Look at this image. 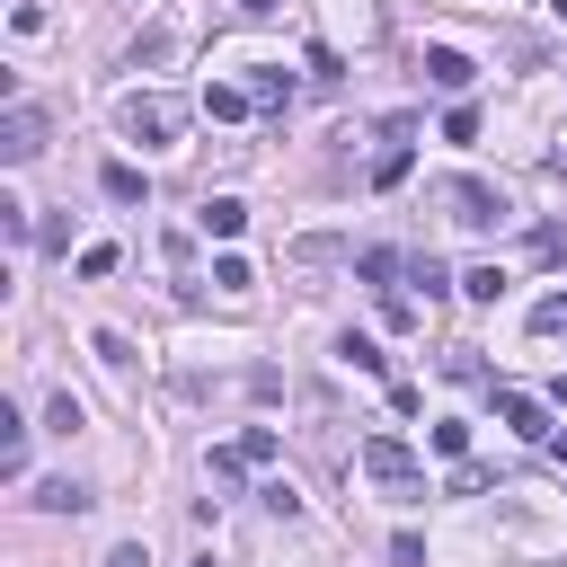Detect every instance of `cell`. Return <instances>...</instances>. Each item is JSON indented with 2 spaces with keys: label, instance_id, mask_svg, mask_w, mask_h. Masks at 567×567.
Wrapping results in <instances>:
<instances>
[{
  "label": "cell",
  "instance_id": "15",
  "mask_svg": "<svg viewBox=\"0 0 567 567\" xmlns=\"http://www.w3.org/2000/svg\"><path fill=\"white\" fill-rule=\"evenodd\" d=\"M44 425H53V434H80L89 416H80V399H71V390H53V408H44Z\"/></svg>",
  "mask_w": 567,
  "mask_h": 567
},
{
  "label": "cell",
  "instance_id": "21",
  "mask_svg": "<svg viewBox=\"0 0 567 567\" xmlns=\"http://www.w3.org/2000/svg\"><path fill=\"white\" fill-rule=\"evenodd\" d=\"M0 230H9V239H27V230H35V213H27L18 195H0Z\"/></svg>",
  "mask_w": 567,
  "mask_h": 567
},
{
  "label": "cell",
  "instance_id": "7",
  "mask_svg": "<svg viewBox=\"0 0 567 567\" xmlns=\"http://www.w3.org/2000/svg\"><path fill=\"white\" fill-rule=\"evenodd\" d=\"M408 133H416V124L390 115V142H381V159H372V186H399V177H408Z\"/></svg>",
  "mask_w": 567,
  "mask_h": 567
},
{
  "label": "cell",
  "instance_id": "9",
  "mask_svg": "<svg viewBox=\"0 0 567 567\" xmlns=\"http://www.w3.org/2000/svg\"><path fill=\"white\" fill-rule=\"evenodd\" d=\"M97 186H106V204H142V195H151L133 159H106V168H97Z\"/></svg>",
  "mask_w": 567,
  "mask_h": 567
},
{
  "label": "cell",
  "instance_id": "2",
  "mask_svg": "<svg viewBox=\"0 0 567 567\" xmlns=\"http://www.w3.org/2000/svg\"><path fill=\"white\" fill-rule=\"evenodd\" d=\"M363 478H381V487H399V496H425V470H416V452H408L399 434H372V443H363Z\"/></svg>",
  "mask_w": 567,
  "mask_h": 567
},
{
  "label": "cell",
  "instance_id": "5",
  "mask_svg": "<svg viewBox=\"0 0 567 567\" xmlns=\"http://www.w3.org/2000/svg\"><path fill=\"white\" fill-rule=\"evenodd\" d=\"M496 416H505L523 443H549V408H540L532 390H496Z\"/></svg>",
  "mask_w": 567,
  "mask_h": 567
},
{
  "label": "cell",
  "instance_id": "18",
  "mask_svg": "<svg viewBox=\"0 0 567 567\" xmlns=\"http://www.w3.org/2000/svg\"><path fill=\"white\" fill-rule=\"evenodd\" d=\"M434 452H443V461H461V452H470V425H461V416H443V425H434Z\"/></svg>",
  "mask_w": 567,
  "mask_h": 567
},
{
  "label": "cell",
  "instance_id": "8",
  "mask_svg": "<svg viewBox=\"0 0 567 567\" xmlns=\"http://www.w3.org/2000/svg\"><path fill=\"white\" fill-rule=\"evenodd\" d=\"M195 221H204L213 239H239V230H248V204H239V195H204V213H195Z\"/></svg>",
  "mask_w": 567,
  "mask_h": 567
},
{
  "label": "cell",
  "instance_id": "1",
  "mask_svg": "<svg viewBox=\"0 0 567 567\" xmlns=\"http://www.w3.org/2000/svg\"><path fill=\"white\" fill-rule=\"evenodd\" d=\"M434 195H443V213H452L461 230H487V221H505V186H487V177H443Z\"/></svg>",
  "mask_w": 567,
  "mask_h": 567
},
{
  "label": "cell",
  "instance_id": "20",
  "mask_svg": "<svg viewBox=\"0 0 567 567\" xmlns=\"http://www.w3.org/2000/svg\"><path fill=\"white\" fill-rule=\"evenodd\" d=\"M443 142H478V106H452L443 115Z\"/></svg>",
  "mask_w": 567,
  "mask_h": 567
},
{
  "label": "cell",
  "instance_id": "19",
  "mask_svg": "<svg viewBox=\"0 0 567 567\" xmlns=\"http://www.w3.org/2000/svg\"><path fill=\"white\" fill-rule=\"evenodd\" d=\"M168 53H177V35H168V27H151V35L133 44V62H168Z\"/></svg>",
  "mask_w": 567,
  "mask_h": 567
},
{
  "label": "cell",
  "instance_id": "12",
  "mask_svg": "<svg viewBox=\"0 0 567 567\" xmlns=\"http://www.w3.org/2000/svg\"><path fill=\"white\" fill-rule=\"evenodd\" d=\"M248 106H257V97H248V89H204V115H213V124H239V115H248Z\"/></svg>",
  "mask_w": 567,
  "mask_h": 567
},
{
  "label": "cell",
  "instance_id": "13",
  "mask_svg": "<svg viewBox=\"0 0 567 567\" xmlns=\"http://www.w3.org/2000/svg\"><path fill=\"white\" fill-rule=\"evenodd\" d=\"M35 505H53V514H80V505H89V487H80V478H44V496H35Z\"/></svg>",
  "mask_w": 567,
  "mask_h": 567
},
{
  "label": "cell",
  "instance_id": "14",
  "mask_svg": "<svg viewBox=\"0 0 567 567\" xmlns=\"http://www.w3.org/2000/svg\"><path fill=\"white\" fill-rule=\"evenodd\" d=\"M461 292H470V301H496V292H505V266H470Z\"/></svg>",
  "mask_w": 567,
  "mask_h": 567
},
{
  "label": "cell",
  "instance_id": "16",
  "mask_svg": "<svg viewBox=\"0 0 567 567\" xmlns=\"http://www.w3.org/2000/svg\"><path fill=\"white\" fill-rule=\"evenodd\" d=\"M532 328L558 337V328H567V292H540V301H532Z\"/></svg>",
  "mask_w": 567,
  "mask_h": 567
},
{
  "label": "cell",
  "instance_id": "10",
  "mask_svg": "<svg viewBox=\"0 0 567 567\" xmlns=\"http://www.w3.org/2000/svg\"><path fill=\"white\" fill-rule=\"evenodd\" d=\"M230 452H239V470H266V461H275L284 443H275V425H248V434H239Z\"/></svg>",
  "mask_w": 567,
  "mask_h": 567
},
{
  "label": "cell",
  "instance_id": "4",
  "mask_svg": "<svg viewBox=\"0 0 567 567\" xmlns=\"http://www.w3.org/2000/svg\"><path fill=\"white\" fill-rule=\"evenodd\" d=\"M0 151H9V168H27V159L44 151V115H35L27 97H9V115H0Z\"/></svg>",
  "mask_w": 567,
  "mask_h": 567
},
{
  "label": "cell",
  "instance_id": "6",
  "mask_svg": "<svg viewBox=\"0 0 567 567\" xmlns=\"http://www.w3.org/2000/svg\"><path fill=\"white\" fill-rule=\"evenodd\" d=\"M425 80H434V89H452V97H461V89H470V80H478V62H470V53H461V44H425Z\"/></svg>",
  "mask_w": 567,
  "mask_h": 567
},
{
  "label": "cell",
  "instance_id": "22",
  "mask_svg": "<svg viewBox=\"0 0 567 567\" xmlns=\"http://www.w3.org/2000/svg\"><path fill=\"white\" fill-rule=\"evenodd\" d=\"M106 567H151V558H142V540H124V549H106Z\"/></svg>",
  "mask_w": 567,
  "mask_h": 567
},
{
  "label": "cell",
  "instance_id": "17",
  "mask_svg": "<svg viewBox=\"0 0 567 567\" xmlns=\"http://www.w3.org/2000/svg\"><path fill=\"white\" fill-rule=\"evenodd\" d=\"M354 266H363V284H381V292H390V275H399V257H390V248H363Z\"/></svg>",
  "mask_w": 567,
  "mask_h": 567
},
{
  "label": "cell",
  "instance_id": "3",
  "mask_svg": "<svg viewBox=\"0 0 567 567\" xmlns=\"http://www.w3.org/2000/svg\"><path fill=\"white\" fill-rule=\"evenodd\" d=\"M124 133L133 142H177L186 133V106L177 97H124Z\"/></svg>",
  "mask_w": 567,
  "mask_h": 567
},
{
  "label": "cell",
  "instance_id": "11",
  "mask_svg": "<svg viewBox=\"0 0 567 567\" xmlns=\"http://www.w3.org/2000/svg\"><path fill=\"white\" fill-rule=\"evenodd\" d=\"M248 97H257V106H284V97H292V71H284V62H257V89H248Z\"/></svg>",
  "mask_w": 567,
  "mask_h": 567
},
{
  "label": "cell",
  "instance_id": "23",
  "mask_svg": "<svg viewBox=\"0 0 567 567\" xmlns=\"http://www.w3.org/2000/svg\"><path fill=\"white\" fill-rule=\"evenodd\" d=\"M275 9H284V0H239V18H275Z\"/></svg>",
  "mask_w": 567,
  "mask_h": 567
}]
</instances>
